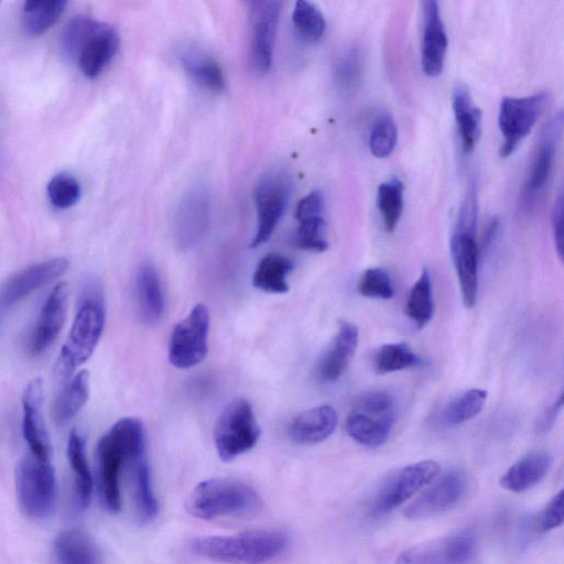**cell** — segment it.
<instances>
[{"label": "cell", "instance_id": "6da1fadb", "mask_svg": "<svg viewBox=\"0 0 564 564\" xmlns=\"http://www.w3.org/2000/svg\"><path fill=\"white\" fill-rule=\"evenodd\" d=\"M289 536L279 530H252L231 535H208L191 541V551L203 558L226 564H265L281 556Z\"/></svg>", "mask_w": 564, "mask_h": 564}, {"label": "cell", "instance_id": "7a4b0ae2", "mask_svg": "<svg viewBox=\"0 0 564 564\" xmlns=\"http://www.w3.org/2000/svg\"><path fill=\"white\" fill-rule=\"evenodd\" d=\"M145 446L142 423L134 417L117 421L97 445V469L100 496L106 509L117 513L121 509L120 477L127 457Z\"/></svg>", "mask_w": 564, "mask_h": 564}, {"label": "cell", "instance_id": "3957f363", "mask_svg": "<svg viewBox=\"0 0 564 564\" xmlns=\"http://www.w3.org/2000/svg\"><path fill=\"white\" fill-rule=\"evenodd\" d=\"M64 54L89 78L97 77L111 62L119 47L117 31L87 15L68 21L61 39Z\"/></svg>", "mask_w": 564, "mask_h": 564}, {"label": "cell", "instance_id": "277c9868", "mask_svg": "<svg viewBox=\"0 0 564 564\" xmlns=\"http://www.w3.org/2000/svg\"><path fill=\"white\" fill-rule=\"evenodd\" d=\"M261 500L245 482L230 478H212L199 482L186 501L187 511L195 518L210 520L243 517L258 511Z\"/></svg>", "mask_w": 564, "mask_h": 564}, {"label": "cell", "instance_id": "5b68a950", "mask_svg": "<svg viewBox=\"0 0 564 564\" xmlns=\"http://www.w3.org/2000/svg\"><path fill=\"white\" fill-rule=\"evenodd\" d=\"M477 193L470 184L462 202L451 238V254L459 283L462 301L471 308L478 294L479 248L476 242Z\"/></svg>", "mask_w": 564, "mask_h": 564}, {"label": "cell", "instance_id": "8992f818", "mask_svg": "<svg viewBox=\"0 0 564 564\" xmlns=\"http://www.w3.org/2000/svg\"><path fill=\"white\" fill-rule=\"evenodd\" d=\"M105 321L106 310L101 294L97 290L88 291L79 304L55 365V375L59 379L69 378L90 358L102 334Z\"/></svg>", "mask_w": 564, "mask_h": 564}, {"label": "cell", "instance_id": "52a82bcc", "mask_svg": "<svg viewBox=\"0 0 564 564\" xmlns=\"http://www.w3.org/2000/svg\"><path fill=\"white\" fill-rule=\"evenodd\" d=\"M17 495L21 510L32 519L47 518L56 500V475L50 459L32 454L23 457L15 471Z\"/></svg>", "mask_w": 564, "mask_h": 564}, {"label": "cell", "instance_id": "ba28073f", "mask_svg": "<svg viewBox=\"0 0 564 564\" xmlns=\"http://www.w3.org/2000/svg\"><path fill=\"white\" fill-rule=\"evenodd\" d=\"M260 427L252 406L242 398L229 402L215 425L214 442L218 456L229 462L250 451L258 442Z\"/></svg>", "mask_w": 564, "mask_h": 564}, {"label": "cell", "instance_id": "9c48e42d", "mask_svg": "<svg viewBox=\"0 0 564 564\" xmlns=\"http://www.w3.org/2000/svg\"><path fill=\"white\" fill-rule=\"evenodd\" d=\"M438 473L440 465L434 460H422L394 470L376 492L370 514L375 518L388 514L433 481Z\"/></svg>", "mask_w": 564, "mask_h": 564}, {"label": "cell", "instance_id": "30bf717a", "mask_svg": "<svg viewBox=\"0 0 564 564\" xmlns=\"http://www.w3.org/2000/svg\"><path fill=\"white\" fill-rule=\"evenodd\" d=\"M209 330L208 308L199 303L173 328L169 344V360L178 369L200 364L207 355Z\"/></svg>", "mask_w": 564, "mask_h": 564}, {"label": "cell", "instance_id": "8fae6325", "mask_svg": "<svg viewBox=\"0 0 564 564\" xmlns=\"http://www.w3.org/2000/svg\"><path fill=\"white\" fill-rule=\"evenodd\" d=\"M547 104V95L539 93L527 97H506L501 100L498 126L503 137L501 158L511 155L530 133Z\"/></svg>", "mask_w": 564, "mask_h": 564}, {"label": "cell", "instance_id": "7c38bea8", "mask_svg": "<svg viewBox=\"0 0 564 564\" xmlns=\"http://www.w3.org/2000/svg\"><path fill=\"white\" fill-rule=\"evenodd\" d=\"M477 539L471 530H460L402 551L397 564H471Z\"/></svg>", "mask_w": 564, "mask_h": 564}, {"label": "cell", "instance_id": "4fadbf2b", "mask_svg": "<svg viewBox=\"0 0 564 564\" xmlns=\"http://www.w3.org/2000/svg\"><path fill=\"white\" fill-rule=\"evenodd\" d=\"M69 267L64 257L28 265L11 274L0 285V329L14 306L32 292L63 275Z\"/></svg>", "mask_w": 564, "mask_h": 564}, {"label": "cell", "instance_id": "5bb4252c", "mask_svg": "<svg viewBox=\"0 0 564 564\" xmlns=\"http://www.w3.org/2000/svg\"><path fill=\"white\" fill-rule=\"evenodd\" d=\"M562 131L563 116L558 112L545 124L533 152L522 189L527 208L540 200L550 183Z\"/></svg>", "mask_w": 564, "mask_h": 564}, {"label": "cell", "instance_id": "9a60e30c", "mask_svg": "<svg viewBox=\"0 0 564 564\" xmlns=\"http://www.w3.org/2000/svg\"><path fill=\"white\" fill-rule=\"evenodd\" d=\"M291 193V183L282 173H270L256 187L257 228L250 247L264 243L282 218Z\"/></svg>", "mask_w": 564, "mask_h": 564}, {"label": "cell", "instance_id": "2e32d148", "mask_svg": "<svg viewBox=\"0 0 564 564\" xmlns=\"http://www.w3.org/2000/svg\"><path fill=\"white\" fill-rule=\"evenodd\" d=\"M467 490L466 474L457 468L449 469L434 478L421 495L403 510L406 519H426L454 508Z\"/></svg>", "mask_w": 564, "mask_h": 564}, {"label": "cell", "instance_id": "e0dca14e", "mask_svg": "<svg viewBox=\"0 0 564 564\" xmlns=\"http://www.w3.org/2000/svg\"><path fill=\"white\" fill-rule=\"evenodd\" d=\"M281 9L280 1L250 2L251 61L260 74L267 73L272 65Z\"/></svg>", "mask_w": 564, "mask_h": 564}, {"label": "cell", "instance_id": "ac0fdd59", "mask_svg": "<svg viewBox=\"0 0 564 564\" xmlns=\"http://www.w3.org/2000/svg\"><path fill=\"white\" fill-rule=\"evenodd\" d=\"M69 289L59 282L47 295L28 338V350L33 356L46 351L58 337L68 310Z\"/></svg>", "mask_w": 564, "mask_h": 564}, {"label": "cell", "instance_id": "d6986e66", "mask_svg": "<svg viewBox=\"0 0 564 564\" xmlns=\"http://www.w3.org/2000/svg\"><path fill=\"white\" fill-rule=\"evenodd\" d=\"M422 36L421 64L424 74L437 77L445 65L448 40L438 3L434 0L421 2Z\"/></svg>", "mask_w": 564, "mask_h": 564}, {"label": "cell", "instance_id": "ffe728a7", "mask_svg": "<svg viewBox=\"0 0 564 564\" xmlns=\"http://www.w3.org/2000/svg\"><path fill=\"white\" fill-rule=\"evenodd\" d=\"M209 195L203 186L188 189L181 198L174 217L177 243L188 248L196 243L208 224Z\"/></svg>", "mask_w": 564, "mask_h": 564}, {"label": "cell", "instance_id": "44dd1931", "mask_svg": "<svg viewBox=\"0 0 564 564\" xmlns=\"http://www.w3.org/2000/svg\"><path fill=\"white\" fill-rule=\"evenodd\" d=\"M43 387L40 379L32 380L22 397V433L31 454L50 459L51 443L42 414Z\"/></svg>", "mask_w": 564, "mask_h": 564}, {"label": "cell", "instance_id": "7402d4cb", "mask_svg": "<svg viewBox=\"0 0 564 564\" xmlns=\"http://www.w3.org/2000/svg\"><path fill=\"white\" fill-rule=\"evenodd\" d=\"M358 341L357 326L348 321H341L333 343L317 365L318 378L326 382L338 380L354 358Z\"/></svg>", "mask_w": 564, "mask_h": 564}, {"label": "cell", "instance_id": "603a6c76", "mask_svg": "<svg viewBox=\"0 0 564 564\" xmlns=\"http://www.w3.org/2000/svg\"><path fill=\"white\" fill-rule=\"evenodd\" d=\"M552 465L553 457L549 452H531L506 470L500 478V485L508 491H527L545 478Z\"/></svg>", "mask_w": 564, "mask_h": 564}, {"label": "cell", "instance_id": "cb8c5ba5", "mask_svg": "<svg viewBox=\"0 0 564 564\" xmlns=\"http://www.w3.org/2000/svg\"><path fill=\"white\" fill-rule=\"evenodd\" d=\"M337 423V412L332 405H317L294 417L290 425V435L300 444H317L333 434Z\"/></svg>", "mask_w": 564, "mask_h": 564}, {"label": "cell", "instance_id": "d4e9b609", "mask_svg": "<svg viewBox=\"0 0 564 564\" xmlns=\"http://www.w3.org/2000/svg\"><path fill=\"white\" fill-rule=\"evenodd\" d=\"M124 466L130 470L133 501L138 517L143 522L153 520L158 513V500L152 487L145 447L130 454Z\"/></svg>", "mask_w": 564, "mask_h": 564}, {"label": "cell", "instance_id": "484cf974", "mask_svg": "<svg viewBox=\"0 0 564 564\" xmlns=\"http://www.w3.org/2000/svg\"><path fill=\"white\" fill-rule=\"evenodd\" d=\"M394 422L395 414L380 415L352 409L346 419L345 430L358 444L376 448L388 441Z\"/></svg>", "mask_w": 564, "mask_h": 564}, {"label": "cell", "instance_id": "4316f807", "mask_svg": "<svg viewBox=\"0 0 564 564\" xmlns=\"http://www.w3.org/2000/svg\"><path fill=\"white\" fill-rule=\"evenodd\" d=\"M452 107L463 152L469 153L480 135L481 112L474 105L466 85L459 83L454 87Z\"/></svg>", "mask_w": 564, "mask_h": 564}, {"label": "cell", "instance_id": "83f0119b", "mask_svg": "<svg viewBox=\"0 0 564 564\" xmlns=\"http://www.w3.org/2000/svg\"><path fill=\"white\" fill-rule=\"evenodd\" d=\"M137 304L140 317L148 325L156 324L164 312L161 281L151 263H143L135 278Z\"/></svg>", "mask_w": 564, "mask_h": 564}, {"label": "cell", "instance_id": "f1b7e54d", "mask_svg": "<svg viewBox=\"0 0 564 564\" xmlns=\"http://www.w3.org/2000/svg\"><path fill=\"white\" fill-rule=\"evenodd\" d=\"M53 551L57 564H101L96 543L78 529L61 532L54 541Z\"/></svg>", "mask_w": 564, "mask_h": 564}, {"label": "cell", "instance_id": "f546056e", "mask_svg": "<svg viewBox=\"0 0 564 564\" xmlns=\"http://www.w3.org/2000/svg\"><path fill=\"white\" fill-rule=\"evenodd\" d=\"M89 398V372L80 370L63 388L52 406L56 423L65 424L74 419L85 406Z\"/></svg>", "mask_w": 564, "mask_h": 564}, {"label": "cell", "instance_id": "4dcf8cb0", "mask_svg": "<svg viewBox=\"0 0 564 564\" xmlns=\"http://www.w3.org/2000/svg\"><path fill=\"white\" fill-rule=\"evenodd\" d=\"M293 270V262L282 254L269 253L258 263L253 275L254 288L268 292L282 294L289 291L286 276Z\"/></svg>", "mask_w": 564, "mask_h": 564}, {"label": "cell", "instance_id": "1f68e13d", "mask_svg": "<svg viewBox=\"0 0 564 564\" xmlns=\"http://www.w3.org/2000/svg\"><path fill=\"white\" fill-rule=\"evenodd\" d=\"M67 458L74 473L78 506H89L93 495V476L86 457L85 441L73 431L67 442Z\"/></svg>", "mask_w": 564, "mask_h": 564}, {"label": "cell", "instance_id": "d6a6232c", "mask_svg": "<svg viewBox=\"0 0 564 564\" xmlns=\"http://www.w3.org/2000/svg\"><path fill=\"white\" fill-rule=\"evenodd\" d=\"M66 1H24L21 21L24 32L31 36L46 33L63 14Z\"/></svg>", "mask_w": 564, "mask_h": 564}, {"label": "cell", "instance_id": "836d02e7", "mask_svg": "<svg viewBox=\"0 0 564 564\" xmlns=\"http://www.w3.org/2000/svg\"><path fill=\"white\" fill-rule=\"evenodd\" d=\"M405 314L415 324L417 329L424 328L434 314L433 288L430 272L423 268L420 276L411 286Z\"/></svg>", "mask_w": 564, "mask_h": 564}, {"label": "cell", "instance_id": "e575fe53", "mask_svg": "<svg viewBox=\"0 0 564 564\" xmlns=\"http://www.w3.org/2000/svg\"><path fill=\"white\" fill-rule=\"evenodd\" d=\"M182 63L188 75L200 86L218 93L225 89L226 80L219 64L199 52H186Z\"/></svg>", "mask_w": 564, "mask_h": 564}, {"label": "cell", "instance_id": "d590c367", "mask_svg": "<svg viewBox=\"0 0 564 564\" xmlns=\"http://www.w3.org/2000/svg\"><path fill=\"white\" fill-rule=\"evenodd\" d=\"M424 360L403 341L382 345L376 352L373 367L377 373L387 375L420 367Z\"/></svg>", "mask_w": 564, "mask_h": 564}, {"label": "cell", "instance_id": "8d00e7d4", "mask_svg": "<svg viewBox=\"0 0 564 564\" xmlns=\"http://www.w3.org/2000/svg\"><path fill=\"white\" fill-rule=\"evenodd\" d=\"M404 185L398 177L381 183L377 188V207L383 228L392 232L397 228L403 212Z\"/></svg>", "mask_w": 564, "mask_h": 564}, {"label": "cell", "instance_id": "74e56055", "mask_svg": "<svg viewBox=\"0 0 564 564\" xmlns=\"http://www.w3.org/2000/svg\"><path fill=\"white\" fill-rule=\"evenodd\" d=\"M487 397V391L479 388L463 392L445 408L443 414L445 424L455 426L471 420L481 412Z\"/></svg>", "mask_w": 564, "mask_h": 564}, {"label": "cell", "instance_id": "f35d334b", "mask_svg": "<svg viewBox=\"0 0 564 564\" xmlns=\"http://www.w3.org/2000/svg\"><path fill=\"white\" fill-rule=\"evenodd\" d=\"M365 69L364 54L357 46L347 47L338 56L335 64V80L345 91L351 93L359 88Z\"/></svg>", "mask_w": 564, "mask_h": 564}, {"label": "cell", "instance_id": "ab89813d", "mask_svg": "<svg viewBox=\"0 0 564 564\" xmlns=\"http://www.w3.org/2000/svg\"><path fill=\"white\" fill-rule=\"evenodd\" d=\"M292 22L297 33L310 42L321 40L326 30L322 11L312 2L300 0L292 12Z\"/></svg>", "mask_w": 564, "mask_h": 564}, {"label": "cell", "instance_id": "60d3db41", "mask_svg": "<svg viewBox=\"0 0 564 564\" xmlns=\"http://www.w3.org/2000/svg\"><path fill=\"white\" fill-rule=\"evenodd\" d=\"M46 194L52 206L57 209H68L80 199L82 186L70 173L59 172L47 183Z\"/></svg>", "mask_w": 564, "mask_h": 564}, {"label": "cell", "instance_id": "b9f144b4", "mask_svg": "<svg viewBox=\"0 0 564 564\" xmlns=\"http://www.w3.org/2000/svg\"><path fill=\"white\" fill-rule=\"evenodd\" d=\"M398 130L393 117L383 113L376 119L370 130L369 149L378 159L388 158L394 150Z\"/></svg>", "mask_w": 564, "mask_h": 564}, {"label": "cell", "instance_id": "7bdbcfd3", "mask_svg": "<svg viewBox=\"0 0 564 564\" xmlns=\"http://www.w3.org/2000/svg\"><path fill=\"white\" fill-rule=\"evenodd\" d=\"M326 221L323 216L307 218L299 221L294 242L303 250L323 252L327 250L328 242L325 238Z\"/></svg>", "mask_w": 564, "mask_h": 564}, {"label": "cell", "instance_id": "ee69618b", "mask_svg": "<svg viewBox=\"0 0 564 564\" xmlns=\"http://www.w3.org/2000/svg\"><path fill=\"white\" fill-rule=\"evenodd\" d=\"M358 293L369 299L389 300L394 290L389 273L382 268H368L357 284Z\"/></svg>", "mask_w": 564, "mask_h": 564}, {"label": "cell", "instance_id": "f6af8a7d", "mask_svg": "<svg viewBox=\"0 0 564 564\" xmlns=\"http://www.w3.org/2000/svg\"><path fill=\"white\" fill-rule=\"evenodd\" d=\"M564 521V491L560 490L553 498L547 502L545 508L542 510L538 527L542 532L551 531L562 525Z\"/></svg>", "mask_w": 564, "mask_h": 564}, {"label": "cell", "instance_id": "bcb514c9", "mask_svg": "<svg viewBox=\"0 0 564 564\" xmlns=\"http://www.w3.org/2000/svg\"><path fill=\"white\" fill-rule=\"evenodd\" d=\"M324 197L319 191H313L304 196L296 205L295 218L297 221L322 216Z\"/></svg>", "mask_w": 564, "mask_h": 564}, {"label": "cell", "instance_id": "7dc6e473", "mask_svg": "<svg viewBox=\"0 0 564 564\" xmlns=\"http://www.w3.org/2000/svg\"><path fill=\"white\" fill-rule=\"evenodd\" d=\"M551 229L556 253L560 260L563 259L564 253V238H563V196L558 193L556 196L552 212H551Z\"/></svg>", "mask_w": 564, "mask_h": 564}, {"label": "cell", "instance_id": "c3c4849f", "mask_svg": "<svg viewBox=\"0 0 564 564\" xmlns=\"http://www.w3.org/2000/svg\"><path fill=\"white\" fill-rule=\"evenodd\" d=\"M563 406V394L561 393L558 399L555 400L551 405L545 408L541 415L536 419L534 429L539 434L547 433L556 422V419Z\"/></svg>", "mask_w": 564, "mask_h": 564}, {"label": "cell", "instance_id": "681fc988", "mask_svg": "<svg viewBox=\"0 0 564 564\" xmlns=\"http://www.w3.org/2000/svg\"><path fill=\"white\" fill-rule=\"evenodd\" d=\"M499 228H500L499 219L497 217L492 218L489 221V224L484 232V237H482V241H481V252L484 254L489 252V250L495 245V242L498 238Z\"/></svg>", "mask_w": 564, "mask_h": 564}]
</instances>
